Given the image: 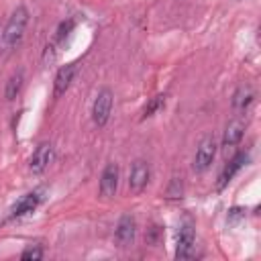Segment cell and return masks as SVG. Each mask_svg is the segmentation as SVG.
Masks as SVG:
<instances>
[{
  "mask_svg": "<svg viewBox=\"0 0 261 261\" xmlns=\"http://www.w3.org/2000/svg\"><path fill=\"white\" fill-rule=\"evenodd\" d=\"M27 24H29V10L24 6H16L0 35V53L2 55H10L20 45Z\"/></svg>",
  "mask_w": 261,
  "mask_h": 261,
  "instance_id": "6da1fadb",
  "label": "cell"
},
{
  "mask_svg": "<svg viewBox=\"0 0 261 261\" xmlns=\"http://www.w3.org/2000/svg\"><path fill=\"white\" fill-rule=\"evenodd\" d=\"M214 157H216V141H214L212 135H206L198 143V149H196V155H194V171L196 173L206 171L212 165Z\"/></svg>",
  "mask_w": 261,
  "mask_h": 261,
  "instance_id": "7a4b0ae2",
  "label": "cell"
},
{
  "mask_svg": "<svg viewBox=\"0 0 261 261\" xmlns=\"http://www.w3.org/2000/svg\"><path fill=\"white\" fill-rule=\"evenodd\" d=\"M112 102H114V96L108 88H102L92 104V120L96 126H104L112 114Z\"/></svg>",
  "mask_w": 261,
  "mask_h": 261,
  "instance_id": "3957f363",
  "label": "cell"
},
{
  "mask_svg": "<svg viewBox=\"0 0 261 261\" xmlns=\"http://www.w3.org/2000/svg\"><path fill=\"white\" fill-rule=\"evenodd\" d=\"M194 243H196V234H194V224L190 220L181 222L177 228V245H175V259H188L194 253Z\"/></svg>",
  "mask_w": 261,
  "mask_h": 261,
  "instance_id": "277c9868",
  "label": "cell"
},
{
  "mask_svg": "<svg viewBox=\"0 0 261 261\" xmlns=\"http://www.w3.org/2000/svg\"><path fill=\"white\" fill-rule=\"evenodd\" d=\"M149 177H151V169H149V163L145 159H137L133 161L130 165V173H128V190L133 194H141L147 184H149Z\"/></svg>",
  "mask_w": 261,
  "mask_h": 261,
  "instance_id": "5b68a950",
  "label": "cell"
},
{
  "mask_svg": "<svg viewBox=\"0 0 261 261\" xmlns=\"http://www.w3.org/2000/svg\"><path fill=\"white\" fill-rule=\"evenodd\" d=\"M53 157H55L53 145H51V143H41V145L33 151V155H31V159H29V169H31V173H35V175L43 173V171L53 163Z\"/></svg>",
  "mask_w": 261,
  "mask_h": 261,
  "instance_id": "8992f818",
  "label": "cell"
},
{
  "mask_svg": "<svg viewBox=\"0 0 261 261\" xmlns=\"http://www.w3.org/2000/svg\"><path fill=\"white\" fill-rule=\"evenodd\" d=\"M118 177H120V171H118V165L116 163H108L100 175V196L104 200L108 198H114L116 196V190H118Z\"/></svg>",
  "mask_w": 261,
  "mask_h": 261,
  "instance_id": "52a82bcc",
  "label": "cell"
},
{
  "mask_svg": "<svg viewBox=\"0 0 261 261\" xmlns=\"http://www.w3.org/2000/svg\"><path fill=\"white\" fill-rule=\"evenodd\" d=\"M135 232H137V222H135V218L130 216V214H124V216H120V220H118V224H116V228H114V241H116V245L118 247H130L133 245V241H135Z\"/></svg>",
  "mask_w": 261,
  "mask_h": 261,
  "instance_id": "ba28073f",
  "label": "cell"
},
{
  "mask_svg": "<svg viewBox=\"0 0 261 261\" xmlns=\"http://www.w3.org/2000/svg\"><path fill=\"white\" fill-rule=\"evenodd\" d=\"M41 200H43V192L41 190H35V192H29V194H24L12 208H10V220L12 218H20V216H27V214H31L39 204H41Z\"/></svg>",
  "mask_w": 261,
  "mask_h": 261,
  "instance_id": "9c48e42d",
  "label": "cell"
},
{
  "mask_svg": "<svg viewBox=\"0 0 261 261\" xmlns=\"http://www.w3.org/2000/svg\"><path fill=\"white\" fill-rule=\"evenodd\" d=\"M247 161H249V153H247V151L237 153V155H234V157L224 165L222 173L218 175V184H216V188H218V190H224V188L228 186V181L237 175V171H239L243 165H247Z\"/></svg>",
  "mask_w": 261,
  "mask_h": 261,
  "instance_id": "30bf717a",
  "label": "cell"
},
{
  "mask_svg": "<svg viewBox=\"0 0 261 261\" xmlns=\"http://www.w3.org/2000/svg\"><path fill=\"white\" fill-rule=\"evenodd\" d=\"M243 135H245V124H243V120H239V118L230 120V122L226 124V128H224V135H222V151L228 153L232 147H237V145L241 143Z\"/></svg>",
  "mask_w": 261,
  "mask_h": 261,
  "instance_id": "8fae6325",
  "label": "cell"
},
{
  "mask_svg": "<svg viewBox=\"0 0 261 261\" xmlns=\"http://www.w3.org/2000/svg\"><path fill=\"white\" fill-rule=\"evenodd\" d=\"M75 69H77L75 63H67V65L59 67V71L55 73V80H53V96L55 98H59L67 92V88H69V84L75 75Z\"/></svg>",
  "mask_w": 261,
  "mask_h": 261,
  "instance_id": "7c38bea8",
  "label": "cell"
},
{
  "mask_svg": "<svg viewBox=\"0 0 261 261\" xmlns=\"http://www.w3.org/2000/svg\"><path fill=\"white\" fill-rule=\"evenodd\" d=\"M253 98H255V92H253L251 86H239V90H237L234 96H232V106H234V110H245V108H249L251 102H253Z\"/></svg>",
  "mask_w": 261,
  "mask_h": 261,
  "instance_id": "4fadbf2b",
  "label": "cell"
},
{
  "mask_svg": "<svg viewBox=\"0 0 261 261\" xmlns=\"http://www.w3.org/2000/svg\"><path fill=\"white\" fill-rule=\"evenodd\" d=\"M22 82H24V73H22V69L14 71V73L8 77V82H6V88H4V98H6V100H14V98L18 96L20 88H22Z\"/></svg>",
  "mask_w": 261,
  "mask_h": 261,
  "instance_id": "5bb4252c",
  "label": "cell"
},
{
  "mask_svg": "<svg viewBox=\"0 0 261 261\" xmlns=\"http://www.w3.org/2000/svg\"><path fill=\"white\" fill-rule=\"evenodd\" d=\"M165 106V94H157V96H153V98H149V102L145 104V108H143V112H141V118L145 120V118H151L155 112H159L161 108Z\"/></svg>",
  "mask_w": 261,
  "mask_h": 261,
  "instance_id": "9a60e30c",
  "label": "cell"
},
{
  "mask_svg": "<svg viewBox=\"0 0 261 261\" xmlns=\"http://www.w3.org/2000/svg\"><path fill=\"white\" fill-rule=\"evenodd\" d=\"M184 196V181L181 177H171L167 190H165V198L167 200H179Z\"/></svg>",
  "mask_w": 261,
  "mask_h": 261,
  "instance_id": "2e32d148",
  "label": "cell"
},
{
  "mask_svg": "<svg viewBox=\"0 0 261 261\" xmlns=\"http://www.w3.org/2000/svg\"><path fill=\"white\" fill-rule=\"evenodd\" d=\"M41 257H43V247L41 245H31L20 253V259H24V261H39Z\"/></svg>",
  "mask_w": 261,
  "mask_h": 261,
  "instance_id": "e0dca14e",
  "label": "cell"
},
{
  "mask_svg": "<svg viewBox=\"0 0 261 261\" xmlns=\"http://www.w3.org/2000/svg\"><path fill=\"white\" fill-rule=\"evenodd\" d=\"M73 18H67V20H63L61 24H59V29H57V35H55V43H63V39L71 33V29H73Z\"/></svg>",
  "mask_w": 261,
  "mask_h": 261,
  "instance_id": "ac0fdd59",
  "label": "cell"
},
{
  "mask_svg": "<svg viewBox=\"0 0 261 261\" xmlns=\"http://www.w3.org/2000/svg\"><path fill=\"white\" fill-rule=\"evenodd\" d=\"M161 234H163V228H161V226H157V224H153V226L149 228V237H147V241H149V243H153V245H157Z\"/></svg>",
  "mask_w": 261,
  "mask_h": 261,
  "instance_id": "d6986e66",
  "label": "cell"
}]
</instances>
